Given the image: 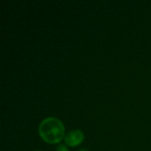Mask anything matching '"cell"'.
I'll return each instance as SVG.
<instances>
[{"mask_svg":"<svg viewBox=\"0 0 151 151\" xmlns=\"http://www.w3.org/2000/svg\"><path fill=\"white\" fill-rule=\"evenodd\" d=\"M40 136L48 143L59 142L65 135V126L57 118L50 117L44 119L39 125Z\"/></svg>","mask_w":151,"mask_h":151,"instance_id":"cell-1","label":"cell"},{"mask_svg":"<svg viewBox=\"0 0 151 151\" xmlns=\"http://www.w3.org/2000/svg\"><path fill=\"white\" fill-rule=\"evenodd\" d=\"M35 151H40V150H35Z\"/></svg>","mask_w":151,"mask_h":151,"instance_id":"cell-5","label":"cell"},{"mask_svg":"<svg viewBox=\"0 0 151 151\" xmlns=\"http://www.w3.org/2000/svg\"><path fill=\"white\" fill-rule=\"evenodd\" d=\"M56 151H69L68 149L66 148V146L65 145H59L58 148H57V150Z\"/></svg>","mask_w":151,"mask_h":151,"instance_id":"cell-3","label":"cell"},{"mask_svg":"<svg viewBox=\"0 0 151 151\" xmlns=\"http://www.w3.org/2000/svg\"><path fill=\"white\" fill-rule=\"evenodd\" d=\"M80 151H88V150H81Z\"/></svg>","mask_w":151,"mask_h":151,"instance_id":"cell-4","label":"cell"},{"mask_svg":"<svg viewBox=\"0 0 151 151\" xmlns=\"http://www.w3.org/2000/svg\"><path fill=\"white\" fill-rule=\"evenodd\" d=\"M84 139V134L81 130L75 129L68 132L65 135V142L68 146L73 147L81 144Z\"/></svg>","mask_w":151,"mask_h":151,"instance_id":"cell-2","label":"cell"}]
</instances>
